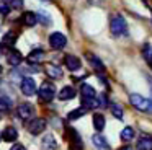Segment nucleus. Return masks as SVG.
<instances>
[{"label": "nucleus", "mask_w": 152, "mask_h": 150, "mask_svg": "<svg viewBox=\"0 0 152 150\" xmlns=\"http://www.w3.org/2000/svg\"><path fill=\"white\" fill-rule=\"evenodd\" d=\"M0 74H2V65H0Z\"/></svg>", "instance_id": "nucleus-34"}, {"label": "nucleus", "mask_w": 152, "mask_h": 150, "mask_svg": "<svg viewBox=\"0 0 152 150\" xmlns=\"http://www.w3.org/2000/svg\"><path fill=\"white\" fill-rule=\"evenodd\" d=\"M2 139L5 140V142H15V140L18 139V132L15 127H7V129L2 132Z\"/></svg>", "instance_id": "nucleus-15"}, {"label": "nucleus", "mask_w": 152, "mask_h": 150, "mask_svg": "<svg viewBox=\"0 0 152 150\" xmlns=\"http://www.w3.org/2000/svg\"><path fill=\"white\" fill-rule=\"evenodd\" d=\"M66 139L70 142V147H72V150H82V140H80L79 132H77L75 129L69 127V129L66 130Z\"/></svg>", "instance_id": "nucleus-4"}, {"label": "nucleus", "mask_w": 152, "mask_h": 150, "mask_svg": "<svg viewBox=\"0 0 152 150\" xmlns=\"http://www.w3.org/2000/svg\"><path fill=\"white\" fill-rule=\"evenodd\" d=\"M110 28H111V33L115 36H124L128 34V23L123 18L121 15H115L111 18V23H110Z\"/></svg>", "instance_id": "nucleus-1"}, {"label": "nucleus", "mask_w": 152, "mask_h": 150, "mask_svg": "<svg viewBox=\"0 0 152 150\" xmlns=\"http://www.w3.org/2000/svg\"><path fill=\"white\" fill-rule=\"evenodd\" d=\"M20 21L23 23L25 26H34L38 23V18H36V13H33V12H25L23 15H21V18H20Z\"/></svg>", "instance_id": "nucleus-12"}, {"label": "nucleus", "mask_w": 152, "mask_h": 150, "mask_svg": "<svg viewBox=\"0 0 152 150\" xmlns=\"http://www.w3.org/2000/svg\"><path fill=\"white\" fill-rule=\"evenodd\" d=\"M44 129H46V121H44L43 117H36V119H31L30 122H28V130H30L33 135H38V134L43 132Z\"/></svg>", "instance_id": "nucleus-6"}, {"label": "nucleus", "mask_w": 152, "mask_h": 150, "mask_svg": "<svg viewBox=\"0 0 152 150\" xmlns=\"http://www.w3.org/2000/svg\"><path fill=\"white\" fill-rule=\"evenodd\" d=\"M80 93H82V98H95V90H93L92 85L83 83L80 87Z\"/></svg>", "instance_id": "nucleus-22"}, {"label": "nucleus", "mask_w": 152, "mask_h": 150, "mask_svg": "<svg viewBox=\"0 0 152 150\" xmlns=\"http://www.w3.org/2000/svg\"><path fill=\"white\" fill-rule=\"evenodd\" d=\"M0 52H2V47H0Z\"/></svg>", "instance_id": "nucleus-36"}, {"label": "nucleus", "mask_w": 152, "mask_h": 150, "mask_svg": "<svg viewBox=\"0 0 152 150\" xmlns=\"http://www.w3.org/2000/svg\"><path fill=\"white\" fill-rule=\"evenodd\" d=\"M10 150H26L25 149L23 145H21V143H15V145H12V149Z\"/></svg>", "instance_id": "nucleus-32"}, {"label": "nucleus", "mask_w": 152, "mask_h": 150, "mask_svg": "<svg viewBox=\"0 0 152 150\" xmlns=\"http://www.w3.org/2000/svg\"><path fill=\"white\" fill-rule=\"evenodd\" d=\"M20 88H21V93L23 95L31 96V95H34V91H36V83H34V80L31 77H25V78H21Z\"/></svg>", "instance_id": "nucleus-5"}, {"label": "nucleus", "mask_w": 152, "mask_h": 150, "mask_svg": "<svg viewBox=\"0 0 152 150\" xmlns=\"http://www.w3.org/2000/svg\"><path fill=\"white\" fill-rule=\"evenodd\" d=\"M10 106H12L10 100H7V98H0V111H2V113H7V111L10 109Z\"/></svg>", "instance_id": "nucleus-28"}, {"label": "nucleus", "mask_w": 152, "mask_h": 150, "mask_svg": "<svg viewBox=\"0 0 152 150\" xmlns=\"http://www.w3.org/2000/svg\"><path fill=\"white\" fill-rule=\"evenodd\" d=\"M87 59H88L90 65L93 67V70H95L98 75H102V72L105 70V65H103V62L100 60L96 55H93V54H87Z\"/></svg>", "instance_id": "nucleus-10"}, {"label": "nucleus", "mask_w": 152, "mask_h": 150, "mask_svg": "<svg viewBox=\"0 0 152 150\" xmlns=\"http://www.w3.org/2000/svg\"><path fill=\"white\" fill-rule=\"evenodd\" d=\"M43 59H44V52L41 51V49H33V51L26 55V60L30 62V64H39Z\"/></svg>", "instance_id": "nucleus-13"}, {"label": "nucleus", "mask_w": 152, "mask_h": 150, "mask_svg": "<svg viewBox=\"0 0 152 150\" xmlns=\"http://www.w3.org/2000/svg\"><path fill=\"white\" fill-rule=\"evenodd\" d=\"M10 7H13V8H21L23 7V0H10Z\"/></svg>", "instance_id": "nucleus-31"}, {"label": "nucleus", "mask_w": 152, "mask_h": 150, "mask_svg": "<svg viewBox=\"0 0 152 150\" xmlns=\"http://www.w3.org/2000/svg\"><path fill=\"white\" fill-rule=\"evenodd\" d=\"M137 150H152V137L142 135L137 142Z\"/></svg>", "instance_id": "nucleus-18"}, {"label": "nucleus", "mask_w": 152, "mask_h": 150, "mask_svg": "<svg viewBox=\"0 0 152 150\" xmlns=\"http://www.w3.org/2000/svg\"><path fill=\"white\" fill-rule=\"evenodd\" d=\"M64 64H66V67L69 68L70 72H75V70H79L80 68V59L79 57H75V55H70V54H67L66 57H64Z\"/></svg>", "instance_id": "nucleus-8"}, {"label": "nucleus", "mask_w": 152, "mask_h": 150, "mask_svg": "<svg viewBox=\"0 0 152 150\" xmlns=\"http://www.w3.org/2000/svg\"><path fill=\"white\" fill-rule=\"evenodd\" d=\"M142 55H144V59L151 64V60H152V47L149 44L144 46V49H142Z\"/></svg>", "instance_id": "nucleus-29"}, {"label": "nucleus", "mask_w": 152, "mask_h": 150, "mask_svg": "<svg viewBox=\"0 0 152 150\" xmlns=\"http://www.w3.org/2000/svg\"><path fill=\"white\" fill-rule=\"evenodd\" d=\"M72 98H75V90H74L72 87H64L62 90L59 91V100H62V101H69V100H72Z\"/></svg>", "instance_id": "nucleus-16"}, {"label": "nucleus", "mask_w": 152, "mask_h": 150, "mask_svg": "<svg viewBox=\"0 0 152 150\" xmlns=\"http://www.w3.org/2000/svg\"><path fill=\"white\" fill-rule=\"evenodd\" d=\"M49 44L53 49H62L64 46L67 44V38L62 33H53V34L49 36Z\"/></svg>", "instance_id": "nucleus-7"}, {"label": "nucleus", "mask_w": 152, "mask_h": 150, "mask_svg": "<svg viewBox=\"0 0 152 150\" xmlns=\"http://www.w3.org/2000/svg\"><path fill=\"white\" fill-rule=\"evenodd\" d=\"M82 106L85 108H100L96 98H82Z\"/></svg>", "instance_id": "nucleus-27"}, {"label": "nucleus", "mask_w": 152, "mask_h": 150, "mask_svg": "<svg viewBox=\"0 0 152 150\" xmlns=\"http://www.w3.org/2000/svg\"><path fill=\"white\" fill-rule=\"evenodd\" d=\"M36 18H38V21L43 23L44 26H49L51 23H53V20H51L49 13H46V12H38V13H36Z\"/></svg>", "instance_id": "nucleus-23"}, {"label": "nucleus", "mask_w": 152, "mask_h": 150, "mask_svg": "<svg viewBox=\"0 0 152 150\" xmlns=\"http://www.w3.org/2000/svg\"><path fill=\"white\" fill-rule=\"evenodd\" d=\"M43 147H44V150H56V149H57L56 139H54L51 134H48V135L43 139Z\"/></svg>", "instance_id": "nucleus-20"}, {"label": "nucleus", "mask_w": 152, "mask_h": 150, "mask_svg": "<svg viewBox=\"0 0 152 150\" xmlns=\"http://www.w3.org/2000/svg\"><path fill=\"white\" fill-rule=\"evenodd\" d=\"M18 36H20V33H18V31H8L7 34L4 36V39H2V41H4L5 46H13L15 42H17Z\"/></svg>", "instance_id": "nucleus-19"}, {"label": "nucleus", "mask_w": 152, "mask_h": 150, "mask_svg": "<svg viewBox=\"0 0 152 150\" xmlns=\"http://www.w3.org/2000/svg\"><path fill=\"white\" fill-rule=\"evenodd\" d=\"M92 140H93V145H95L96 150H111L108 145V142H106V139L102 134H95V135L92 137Z\"/></svg>", "instance_id": "nucleus-11"}, {"label": "nucleus", "mask_w": 152, "mask_h": 150, "mask_svg": "<svg viewBox=\"0 0 152 150\" xmlns=\"http://www.w3.org/2000/svg\"><path fill=\"white\" fill-rule=\"evenodd\" d=\"M110 109H111V114L116 119H123L124 113H123V108L119 106V104H110Z\"/></svg>", "instance_id": "nucleus-26"}, {"label": "nucleus", "mask_w": 152, "mask_h": 150, "mask_svg": "<svg viewBox=\"0 0 152 150\" xmlns=\"http://www.w3.org/2000/svg\"><path fill=\"white\" fill-rule=\"evenodd\" d=\"M93 126H95V129L98 130H103L105 129V116H103V114H93Z\"/></svg>", "instance_id": "nucleus-21"}, {"label": "nucleus", "mask_w": 152, "mask_h": 150, "mask_svg": "<svg viewBox=\"0 0 152 150\" xmlns=\"http://www.w3.org/2000/svg\"><path fill=\"white\" fill-rule=\"evenodd\" d=\"M46 74H48V77H51V78H61L62 77V68L56 64H48L46 65Z\"/></svg>", "instance_id": "nucleus-14"}, {"label": "nucleus", "mask_w": 152, "mask_h": 150, "mask_svg": "<svg viewBox=\"0 0 152 150\" xmlns=\"http://www.w3.org/2000/svg\"><path fill=\"white\" fill-rule=\"evenodd\" d=\"M17 113L21 119H30V117L33 116V106H31L30 103H21L20 106H18Z\"/></svg>", "instance_id": "nucleus-9"}, {"label": "nucleus", "mask_w": 152, "mask_h": 150, "mask_svg": "<svg viewBox=\"0 0 152 150\" xmlns=\"http://www.w3.org/2000/svg\"><path fill=\"white\" fill-rule=\"evenodd\" d=\"M8 12H10L8 2L7 0H0V13H2V15H8Z\"/></svg>", "instance_id": "nucleus-30"}, {"label": "nucleus", "mask_w": 152, "mask_h": 150, "mask_svg": "<svg viewBox=\"0 0 152 150\" xmlns=\"http://www.w3.org/2000/svg\"><path fill=\"white\" fill-rule=\"evenodd\" d=\"M129 101H131L132 106L141 109V111H145V113L152 111V101L147 100V98H144V96H141V95H137V93H132L131 96H129Z\"/></svg>", "instance_id": "nucleus-2"}, {"label": "nucleus", "mask_w": 152, "mask_h": 150, "mask_svg": "<svg viewBox=\"0 0 152 150\" xmlns=\"http://www.w3.org/2000/svg\"><path fill=\"white\" fill-rule=\"evenodd\" d=\"M132 137H134V129H132V127H124V129L121 130V140L129 142Z\"/></svg>", "instance_id": "nucleus-25"}, {"label": "nucleus", "mask_w": 152, "mask_h": 150, "mask_svg": "<svg viewBox=\"0 0 152 150\" xmlns=\"http://www.w3.org/2000/svg\"><path fill=\"white\" fill-rule=\"evenodd\" d=\"M119 150H132V147L131 145H124V147H121Z\"/></svg>", "instance_id": "nucleus-33"}, {"label": "nucleus", "mask_w": 152, "mask_h": 150, "mask_svg": "<svg viewBox=\"0 0 152 150\" xmlns=\"http://www.w3.org/2000/svg\"><path fill=\"white\" fill-rule=\"evenodd\" d=\"M83 114H85V108H77V109H74V111H70L69 114H67V119L69 121H75V119H79V117H82Z\"/></svg>", "instance_id": "nucleus-24"}, {"label": "nucleus", "mask_w": 152, "mask_h": 150, "mask_svg": "<svg viewBox=\"0 0 152 150\" xmlns=\"http://www.w3.org/2000/svg\"><path fill=\"white\" fill-rule=\"evenodd\" d=\"M21 54L18 51H10L7 54V60H8V64L12 65V67H17V65H20L21 64Z\"/></svg>", "instance_id": "nucleus-17"}, {"label": "nucleus", "mask_w": 152, "mask_h": 150, "mask_svg": "<svg viewBox=\"0 0 152 150\" xmlns=\"http://www.w3.org/2000/svg\"><path fill=\"white\" fill-rule=\"evenodd\" d=\"M151 67H152V60H151Z\"/></svg>", "instance_id": "nucleus-35"}, {"label": "nucleus", "mask_w": 152, "mask_h": 150, "mask_svg": "<svg viewBox=\"0 0 152 150\" xmlns=\"http://www.w3.org/2000/svg\"><path fill=\"white\" fill-rule=\"evenodd\" d=\"M54 95H56V88H54V85L49 83V82L41 85L39 91H38V98H39V101H43V103H49L54 98Z\"/></svg>", "instance_id": "nucleus-3"}]
</instances>
